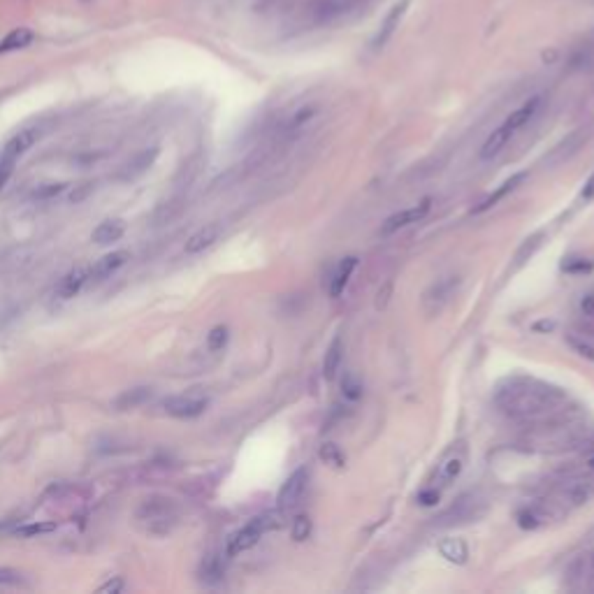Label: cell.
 <instances>
[{
  "mask_svg": "<svg viewBox=\"0 0 594 594\" xmlns=\"http://www.w3.org/2000/svg\"><path fill=\"white\" fill-rule=\"evenodd\" d=\"M439 553L444 560L453 562V564H464L469 557V548L462 538H444V541L439 543Z\"/></svg>",
  "mask_w": 594,
  "mask_h": 594,
  "instance_id": "20",
  "label": "cell"
},
{
  "mask_svg": "<svg viewBox=\"0 0 594 594\" xmlns=\"http://www.w3.org/2000/svg\"><path fill=\"white\" fill-rule=\"evenodd\" d=\"M341 393H344L346 400L355 402V400H360V397H363V385L355 381L353 376H346L344 383H341Z\"/></svg>",
  "mask_w": 594,
  "mask_h": 594,
  "instance_id": "34",
  "label": "cell"
},
{
  "mask_svg": "<svg viewBox=\"0 0 594 594\" xmlns=\"http://www.w3.org/2000/svg\"><path fill=\"white\" fill-rule=\"evenodd\" d=\"M163 407L174 418H195V415L205 413L207 400H202V397H170Z\"/></svg>",
  "mask_w": 594,
  "mask_h": 594,
  "instance_id": "8",
  "label": "cell"
},
{
  "mask_svg": "<svg viewBox=\"0 0 594 594\" xmlns=\"http://www.w3.org/2000/svg\"><path fill=\"white\" fill-rule=\"evenodd\" d=\"M580 311H583V316L594 318V293H590V295H585L583 299H580Z\"/></svg>",
  "mask_w": 594,
  "mask_h": 594,
  "instance_id": "40",
  "label": "cell"
},
{
  "mask_svg": "<svg viewBox=\"0 0 594 594\" xmlns=\"http://www.w3.org/2000/svg\"><path fill=\"white\" fill-rule=\"evenodd\" d=\"M592 269V262L590 260H583V258H573V260H569V262H564V272H590Z\"/></svg>",
  "mask_w": 594,
  "mask_h": 594,
  "instance_id": "38",
  "label": "cell"
},
{
  "mask_svg": "<svg viewBox=\"0 0 594 594\" xmlns=\"http://www.w3.org/2000/svg\"><path fill=\"white\" fill-rule=\"evenodd\" d=\"M128 260H130V253H128V251H124V249H121V251H112V253L102 255V258L89 269V279H93V281L107 279L109 274H114L116 269L124 267Z\"/></svg>",
  "mask_w": 594,
  "mask_h": 594,
  "instance_id": "11",
  "label": "cell"
},
{
  "mask_svg": "<svg viewBox=\"0 0 594 594\" xmlns=\"http://www.w3.org/2000/svg\"><path fill=\"white\" fill-rule=\"evenodd\" d=\"M497 404L506 415L520 422L543 425L555 420H571L569 395L557 385L536 378H508L497 390Z\"/></svg>",
  "mask_w": 594,
  "mask_h": 594,
  "instance_id": "1",
  "label": "cell"
},
{
  "mask_svg": "<svg viewBox=\"0 0 594 594\" xmlns=\"http://www.w3.org/2000/svg\"><path fill=\"white\" fill-rule=\"evenodd\" d=\"M550 520V516L546 511H543V508H536V506H532V508H525V511H520V516H518V525L523 529H536V527H541V525H546Z\"/></svg>",
  "mask_w": 594,
  "mask_h": 594,
  "instance_id": "26",
  "label": "cell"
},
{
  "mask_svg": "<svg viewBox=\"0 0 594 594\" xmlns=\"http://www.w3.org/2000/svg\"><path fill=\"white\" fill-rule=\"evenodd\" d=\"M583 198H594V174L590 176V181L585 183V191H583Z\"/></svg>",
  "mask_w": 594,
  "mask_h": 594,
  "instance_id": "42",
  "label": "cell"
},
{
  "mask_svg": "<svg viewBox=\"0 0 594 594\" xmlns=\"http://www.w3.org/2000/svg\"><path fill=\"white\" fill-rule=\"evenodd\" d=\"M304 488H307V469H297L279 490L277 501H279L281 511H290V508H295L299 497H302Z\"/></svg>",
  "mask_w": 594,
  "mask_h": 594,
  "instance_id": "7",
  "label": "cell"
},
{
  "mask_svg": "<svg viewBox=\"0 0 594 594\" xmlns=\"http://www.w3.org/2000/svg\"><path fill=\"white\" fill-rule=\"evenodd\" d=\"M541 102H543V98L541 95H534V98H529L527 102H523V105H520L516 112H511V116H508V119L504 121V124L511 128L513 133H518L520 128H525L529 124L532 119H534L536 116V112L538 109H541Z\"/></svg>",
  "mask_w": 594,
  "mask_h": 594,
  "instance_id": "13",
  "label": "cell"
},
{
  "mask_svg": "<svg viewBox=\"0 0 594 594\" xmlns=\"http://www.w3.org/2000/svg\"><path fill=\"white\" fill-rule=\"evenodd\" d=\"M56 529V523H35V525H26V527H19L16 534L19 536H35V534H49V532Z\"/></svg>",
  "mask_w": 594,
  "mask_h": 594,
  "instance_id": "33",
  "label": "cell"
},
{
  "mask_svg": "<svg viewBox=\"0 0 594 594\" xmlns=\"http://www.w3.org/2000/svg\"><path fill=\"white\" fill-rule=\"evenodd\" d=\"M225 344H228V328H223V325L214 328L209 336H207V346H209L212 351H220Z\"/></svg>",
  "mask_w": 594,
  "mask_h": 594,
  "instance_id": "31",
  "label": "cell"
},
{
  "mask_svg": "<svg viewBox=\"0 0 594 594\" xmlns=\"http://www.w3.org/2000/svg\"><path fill=\"white\" fill-rule=\"evenodd\" d=\"M87 281H89L87 269H72V272H67L65 277L58 281V286L54 288V295L58 299H72L75 295H79V290H82Z\"/></svg>",
  "mask_w": 594,
  "mask_h": 594,
  "instance_id": "12",
  "label": "cell"
},
{
  "mask_svg": "<svg viewBox=\"0 0 594 594\" xmlns=\"http://www.w3.org/2000/svg\"><path fill=\"white\" fill-rule=\"evenodd\" d=\"M409 5H411V0H397L393 8H390V12L385 14L383 23L378 26V33H376L374 42H372V47L381 49V47L388 45V40L393 38V33H395L397 28H400V21H402V16L407 14Z\"/></svg>",
  "mask_w": 594,
  "mask_h": 594,
  "instance_id": "6",
  "label": "cell"
},
{
  "mask_svg": "<svg viewBox=\"0 0 594 594\" xmlns=\"http://www.w3.org/2000/svg\"><path fill=\"white\" fill-rule=\"evenodd\" d=\"M430 207H432L430 200H422L420 205L409 207V209H402V212L393 214V216H390V218L383 223L381 235H393V232H397V230H404V228H409V225L418 223V220H422V218L427 216Z\"/></svg>",
  "mask_w": 594,
  "mask_h": 594,
  "instance_id": "5",
  "label": "cell"
},
{
  "mask_svg": "<svg viewBox=\"0 0 594 594\" xmlns=\"http://www.w3.org/2000/svg\"><path fill=\"white\" fill-rule=\"evenodd\" d=\"M21 575L14 571V569H5L0 567V585H19Z\"/></svg>",
  "mask_w": 594,
  "mask_h": 594,
  "instance_id": "37",
  "label": "cell"
},
{
  "mask_svg": "<svg viewBox=\"0 0 594 594\" xmlns=\"http://www.w3.org/2000/svg\"><path fill=\"white\" fill-rule=\"evenodd\" d=\"M513 135H516V133H513L506 124H501L497 130L490 133V137H488L486 142H483V146H481V158H483V161H490V158L497 156L499 151L508 144V139H511Z\"/></svg>",
  "mask_w": 594,
  "mask_h": 594,
  "instance_id": "15",
  "label": "cell"
},
{
  "mask_svg": "<svg viewBox=\"0 0 594 594\" xmlns=\"http://www.w3.org/2000/svg\"><path fill=\"white\" fill-rule=\"evenodd\" d=\"M439 488H427V490H422V492L418 494V504L420 506H434L439 501Z\"/></svg>",
  "mask_w": 594,
  "mask_h": 594,
  "instance_id": "36",
  "label": "cell"
},
{
  "mask_svg": "<svg viewBox=\"0 0 594 594\" xmlns=\"http://www.w3.org/2000/svg\"><path fill=\"white\" fill-rule=\"evenodd\" d=\"M455 286H457V279L453 281V277L444 279V281H439V284H434V286H432V290L425 295V304H427V309H430V311H439L446 302H448V297L453 295V290H455Z\"/></svg>",
  "mask_w": 594,
  "mask_h": 594,
  "instance_id": "17",
  "label": "cell"
},
{
  "mask_svg": "<svg viewBox=\"0 0 594 594\" xmlns=\"http://www.w3.org/2000/svg\"><path fill=\"white\" fill-rule=\"evenodd\" d=\"M33 42V30L21 26V28H14L12 33L5 35L0 40V54H8V52H16V49H23Z\"/></svg>",
  "mask_w": 594,
  "mask_h": 594,
  "instance_id": "22",
  "label": "cell"
},
{
  "mask_svg": "<svg viewBox=\"0 0 594 594\" xmlns=\"http://www.w3.org/2000/svg\"><path fill=\"white\" fill-rule=\"evenodd\" d=\"M151 388H133V390H126L124 395L116 397L114 407L119 409V411H128V409H135L139 407V404H144L146 400H151Z\"/></svg>",
  "mask_w": 594,
  "mask_h": 594,
  "instance_id": "23",
  "label": "cell"
},
{
  "mask_svg": "<svg viewBox=\"0 0 594 594\" xmlns=\"http://www.w3.org/2000/svg\"><path fill=\"white\" fill-rule=\"evenodd\" d=\"M126 590V583H124V578H114V580H109V583H105L100 587V594H119V592H124Z\"/></svg>",
  "mask_w": 594,
  "mask_h": 594,
  "instance_id": "39",
  "label": "cell"
},
{
  "mask_svg": "<svg viewBox=\"0 0 594 594\" xmlns=\"http://www.w3.org/2000/svg\"><path fill=\"white\" fill-rule=\"evenodd\" d=\"M590 575L594 578V553H590Z\"/></svg>",
  "mask_w": 594,
  "mask_h": 594,
  "instance_id": "44",
  "label": "cell"
},
{
  "mask_svg": "<svg viewBox=\"0 0 594 594\" xmlns=\"http://www.w3.org/2000/svg\"><path fill=\"white\" fill-rule=\"evenodd\" d=\"M321 457H323V462L325 464H330V467H344V453L339 450V446L336 444H323L321 446Z\"/></svg>",
  "mask_w": 594,
  "mask_h": 594,
  "instance_id": "30",
  "label": "cell"
},
{
  "mask_svg": "<svg viewBox=\"0 0 594 594\" xmlns=\"http://www.w3.org/2000/svg\"><path fill=\"white\" fill-rule=\"evenodd\" d=\"M481 501L474 497V494H464V497H460L453 504L448 511L444 513L439 520L441 525H453V523H467V520L476 518L479 516V511H476V506H479Z\"/></svg>",
  "mask_w": 594,
  "mask_h": 594,
  "instance_id": "10",
  "label": "cell"
},
{
  "mask_svg": "<svg viewBox=\"0 0 594 594\" xmlns=\"http://www.w3.org/2000/svg\"><path fill=\"white\" fill-rule=\"evenodd\" d=\"M523 179H525V174H516V176H511V179H508V181H504V183H501V188H497V191H494L492 195H490V198H486V200H483L481 205L476 207L474 212L479 214V212H486V209H490V207H494V205H497V202H499L501 198H504L506 193H511L513 188H516L518 183L523 181Z\"/></svg>",
  "mask_w": 594,
  "mask_h": 594,
  "instance_id": "27",
  "label": "cell"
},
{
  "mask_svg": "<svg viewBox=\"0 0 594 594\" xmlns=\"http://www.w3.org/2000/svg\"><path fill=\"white\" fill-rule=\"evenodd\" d=\"M126 232V225L124 220L119 218H109L105 223H100L98 228L93 230V242L95 244H112V242H119Z\"/></svg>",
  "mask_w": 594,
  "mask_h": 594,
  "instance_id": "19",
  "label": "cell"
},
{
  "mask_svg": "<svg viewBox=\"0 0 594 594\" xmlns=\"http://www.w3.org/2000/svg\"><path fill=\"white\" fill-rule=\"evenodd\" d=\"M567 341H569V346H571L575 353L583 355V358L592 360V363H594V336H592V334L569 332V334H567Z\"/></svg>",
  "mask_w": 594,
  "mask_h": 594,
  "instance_id": "25",
  "label": "cell"
},
{
  "mask_svg": "<svg viewBox=\"0 0 594 594\" xmlns=\"http://www.w3.org/2000/svg\"><path fill=\"white\" fill-rule=\"evenodd\" d=\"M274 527H279L277 516H260V518L251 520L247 527H242L235 536L230 538L228 555H230V557H237V555L247 553V550H251V548L255 546V543L260 541V536L265 534L267 529H274Z\"/></svg>",
  "mask_w": 594,
  "mask_h": 594,
  "instance_id": "3",
  "label": "cell"
},
{
  "mask_svg": "<svg viewBox=\"0 0 594 594\" xmlns=\"http://www.w3.org/2000/svg\"><path fill=\"white\" fill-rule=\"evenodd\" d=\"M341 360H344V344H341V339L336 336L325 351V358H323V376H325L328 381L336 376V372H339V367H341Z\"/></svg>",
  "mask_w": 594,
  "mask_h": 594,
  "instance_id": "21",
  "label": "cell"
},
{
  "mask_svg": "<svg viewBox=\"0 0 594 594\" xmlns=\"http://www.w3.org/2000/svg\"><path fill=\"white\" fill-rule=\"evenodd\" d=\"M316 116V107H299L295 114L290 116V119L286 121V126H284V130H286V135H297V133H302L304 128L309 126V121L314 119Z\"/></svg>",
  "mask_w": 594,
  "mask_h": 594,
  "instance_id": "24",
  "label": "cell"
},
{
  "mask_svg": "<svg viewBox=\"0 0 594 594\" xmlns=\"http://www.w3.org/2000/svg\"><path fill=\"white\" fill-rule=\"evenodd\" d=\"M585 578H590V555H580L578 560H573L567 571L569 583H583Z\"/></svg>",
  "mask_w": 594,
  "mask_h": 594,
  "instance_id": "28",
  "label": "cell"
},
{
  "mask_svg": "<svg viewBox=\"0 0 594 594\" xmlns=\"http://www.w3.org/2000/svg\"><path fill=\"white\" fill-rule=\"evenodd\" d=\"M12 168H14L12 163H0V191H3V186H5V183H8V179H10Z\"/></svg>",
  "mask_w": 594,
  "mask_h": 594,
  "instance_id": "41",
  "label": "cell"
},
{
  "mask_svg": "<svg viewBox=\"0 0 594 594\" xmlns=\"http://www.w3.org/2000/svg\"><path fill=\"white\" fill-rule=\"evenodd\" d=\"M462 469H464V453H453V455H448L439 464V471H437L439 486H448L450 481H455L457 476L462 474Z\"/></svg>",
  "mask_w": 594,
  "mask_h": 594,
  "instance_id": "18",
  "label": "cell"
},
{
  "mask_svg": "<svg viewBox=\"0 0 594 594\" xmlns=\"http://www.w3.org/2000/svg\"><path fill=\"white\" fill-rule=\"evenodd\" d=\"M355 267H358V258L355 255H351V258H344L339 262V267H336V272L332 274V279H330V295L332 297H339L341 293L346 290L348 281H351Z\"/></svg>",
  "mask_w": 594,
  "mask_h": 594,
  "instance_id": "16",
  "label": "cell"
},
{
  "mask_svg": "<svg viewBox=\"0 0 594 594\" xmlns=\"http://www.w3.org/2000/svg\"><path fill=\"white\" fill-rule=\"evenodd\" d=\"M541 237H543V235H541V232H538V235H534V237H532V240H527V244H525V247L518 251V258H516V260H518V265H523L525 260L532 258V253H534V251H536L538 247H541Z\"/></svg>",
  "mask_w": 594,
  "mask_h": 594,
  "instance_id": "35",
  "label": "cell"
},
{
  "mask_svg": "<svg viewBox=\"0 0 594 594\" xmlns=\"http://www.w3.org/2000/svg\"><path fill=\"white\" fill-rule=\"evenodd\" d=\"M40 137H42V130H40V128H35V126L33 128H23V130H19L16 135H12L8 142L3 144V149H0V163H12V165H14L30 149V146L38 142Z\"/></svg>",
  "mask_w": 594,
  "mask_h": 594,
  "instance_id": "4",
  "label": "cell"
},
{
  "mask_svg": "<svg viewBox=\"0 0 594 594\" xmlns=\"http://www.w3.org/2000/svg\"><path fill=\"white\" fill-rule=\"evenodd\" d=\"M137 520L144 525L151 534H168L176 523V508L172 499L165 497H151L146 499L137 511Z\"/></svg>",
  "mask_w": 594,
  "mask_h": 594,
  "instance_id": "2",
  "label": "cell"
},
{
  "mask_svg": "<svg viewBox=\"0 0 594 594\" xmlns=\"http://www.w3.org/2000/svg\"><path fill=\"white\" fill-rule=\"evenodd\" d=\"M311 534V520L309 516H297L293 520V538L295 541H304Z\"/></svg>",
  "mask_w": 594,
  "mask_h": 594,
  "instance_id": "32",
  "label": "cell"
},
{
  "mask_svg": "<svg viewBox=\"0 0 594 594\" xmlns=\"http://www.w3.org/2000/svg\"><path fill=\"white\" fill-rule=\"evenodd\" d=\"M67 183L63 181H52V183H40L38 188H33V193H30V198L33 200H52L56 198V195H60L65 191Z\"/></svg>",
  "mask_w": 594,
  "mask_h": 594,
  "instance_id": "29",
  "label": "cell"
},
{
  "mask_svg": "<svg viewBox=\"0 0 594 594\" xmlns=\"http://www.w3.org/2000/svg\"><path fill=\"white\" fill-rule=\"evenodd\" d=\"M158 154H161V149L158 146H149V149H142L139 154H135L130 161H128L124 165V170H121V179L124 181H130V179H137V176H142L146 170L151 168V165L156 163Z\"/></svg>",
  "mask_w": 594,
  "mask_h": 594,
  "instance_id": "9",
  "label": "cell"
},
{
  "mask_svg": "<svg viewBox=\"0 0 594 594\" xmlns=\"http://www.w3.org/2000/svg\"><path fill=\"white\" fill-rule=\"evenodd\" d=\"M585 464H587V469H592V471H594V453H592L590 457H587V462H585Z\"/></svg>",
  "mask_w": 594,
  "mask_h": 594,
  "instance_id": "43",
  "label": "cell"
},
{
  "mask_svg": "<svg viewBox=\"0 0 594 594\" xmlns=\"http://www.w3.org/2000/svg\"><path fill=\"white\" fill-rule=\"evenodd\" d=\"M218 237H220V225H218V223H209V225H205V228H200L198 232H195V235L188 237V242H186V253H191V255L202 253V251L209 249L212 244L218 240Z\"/></svg>",
  "mask_w": 594,
  "mask_h": 594,
  "instance_id": "14",
  "label": "cell"
}]
</instances>
